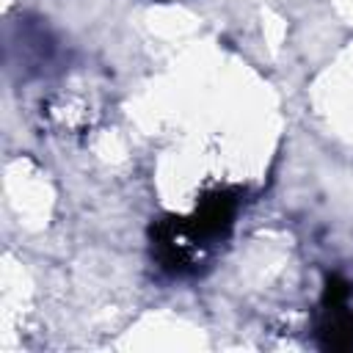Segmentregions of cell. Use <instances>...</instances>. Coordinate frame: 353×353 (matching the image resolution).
Listing matches in <instances>:
<instances>
[{"label":"cell","instance_id":"6da1fadb","mask_svg":"<svg viewBox=\"0 0 353 353\" xmlns=\"http://www.w3.org/2000/svg\"><path fill=\"white\" fill-rule=\"evenodd\" d=\"M317 339L325 350H353V309L347 303L323 306L317 320Z\"/></svg>","mask_w":353,"mask_h":353}]
</instances>
